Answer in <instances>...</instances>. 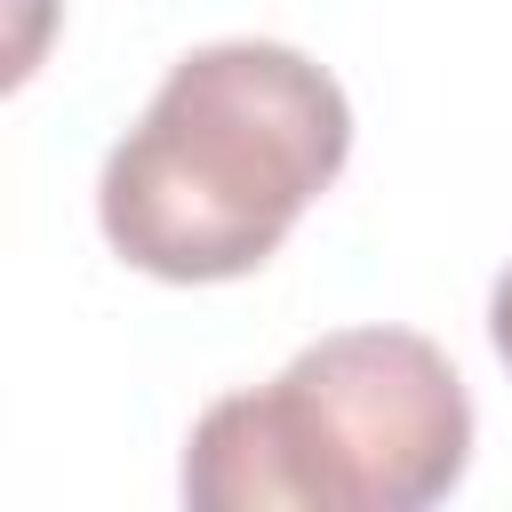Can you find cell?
Here are the masks:
<instances>
[{"label":"cell","mask_w":512,"mask_h":512,"mask_svg":"<svg viewBox=\"0 0 512 512\" xmlns=\"http://www.w3.org/2000/svg\"><path fill=\"white\" fill-rule=\"evenodd\" d=\"M472 464V400L416 328H336L184 440L200 512H424Z\"/></svg>","instance_id":"2"},{"label":"cell","mask_w":512,"mask_h":512,"mask_svg":"<svg viewBox=\"0 0 512 512\" xmlns=\"http://www.w3.org/2000/svg\"><path fill=\"white\" fill-rule=\"evenodd\" d=\"M488 344H496V360L512 368V264H504L496 288H488Z\"/></svg>","instance_id":"3"},{"label":"cell","mask_w":512,"mask_h":512,"mask_svg":"<svg viewBox=\"0 0 512 512\" xmlns=\"http://www.w3.org/2000/svg\"><path fill=\"white\" fill-rule=\"evenodd\" d=\"M352 104L288 40H208L152 88L104 152L96 224L152 280L208 288L256 272L344 176Z\"/></svg>","instance_id":"1"}]
</instances>
